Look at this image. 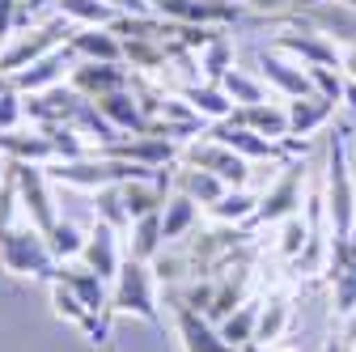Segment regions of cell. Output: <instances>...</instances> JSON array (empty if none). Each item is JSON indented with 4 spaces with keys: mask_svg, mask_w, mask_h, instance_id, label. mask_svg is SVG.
<instances>
[{
    "mask_svg": "<svg viewBox=\"0 0 356 352\" xmlns=\"http://www.w3.org/2000/svg\"><path fill=\"white\" fill-rule=\"evenodd\" d=\"M323 200H327V225H331V238H356V183H352L348 131H343V127L331 131V145H327Z\"/></svg>",
    "mask_w": 356,
    "mask_h": 352,
    "instance_id": "6da1fadb",
    "label": "cell"
},
{
    "mask_svg": "<svg viewBox=\"0 0 356 352\" xmlns=\"http://www.w3.org/2000/svg\"><path fill=\"white\" fill-rule=\"evenodd\" d=\"M0 268L22 280H51L56 276V255L47 246V234L34 230L26 216L0 230Z\"/></svg>",
    "mask_w": 356,
    "mask_h": 352,
    "instance_id": "7a4b0ae2",
    "label": "cell"
},
{
    "mask_svg": "<svg viewBox=\"0 0 356 352\" xmlns=\"http://www.w3.org/2000/svg\"><path fill=\"white\" fill-rule=\"evenodd\" d=\"M111 314H131V319H145L149 327H165L161 310H157V276H153V263L145 259H123L119 276L111 280Z\"/></svg>",
    "mask_w": 356,
    "mask_h": 352,
    "instance_id": "3957f363",
    "label": "cell"
},
{
    "mask_svg": "<svg viewBox=\"0 0 356 352\" xmlns=\"http://www.w3.org/2000/svg\"><path fill=\"white\" fill-rule=\"evenodd\" d=\"M72 30H76V26H72L68 17H60V13H51V17H42V22L17 30L5 47H0V72H5V77H17V72L30 68L34 60H42V56L68 47Z\"/></svg>",
    "mask_w": 356,
    "mask_h": 352,
    "instance_id": "277c9868",
    "label": "cell"
},
{
    "mask_svg": "<svg viewBox=\"0 0 356 352\" xmlns=\"http://www.w3.org/2000/svg\"><path fill=\"white\" fill-rule=\"evenodd\" d=\"M13 166V179H17V200L26 221L42 234H51L60 212H56V195H51V179H47V166H30V161H9Z\"/></svg>",
    "mask_w": 356,
    "mask_h": 352,
    "instance_id": "5b68a950",
    "label": "cell"
},
{
    "mask_svg": "<svg viewBox=\"0 0 356 352\" xmlns=\"http://www.w3.org/2000/svg\"><path fill=\"white\" fill-rule=\"evenodd\" d=\"M183 166H195V170L216 174L225 187H246L250 183V161L242 153H234L229 145H220L216 136H208V131L183 145Z\"/></svg>",
    "mask_w": 356,
    "mask_h": 352,
    "instance_id": "8992f818",
    "label": "cell"
},
{
    "mask_svg": "<svg viewBox=\"0 0 356 352\" xmlns=\"http://www.w3.org/2000/svg\"><path fill=\"white\" fill-rule=\"evenodd\" d=\"M149 9L183 26H234L242 17L238 0H149Z\"/></svg>",
    "mask_w": 356,
    "mask_h": 352,
    "instance_id": "52a82bcc",
    "label": "cell"
},
{
    "mask_svg": "<svg viewBox=\"0 0 356 352\" xmlns=\"http://www.w3.org/2000/svg\"><path fill=\"white\" fill-rule=\"evenodd\" d=\"M259 77L267 81V90H276L280 98H305V94H314L309 68L297 64L293 56L276 51V47H263L259 51Z\"/></svg>",
    "mask_w": 356,
    "mask_h": 352,
    "instance_id": "ba28073f",
    "label": "cell"
},
{
    "mask_svg": "<svg viewBox=\"0 0 356 352\" xmlns=\"http://www.w3.org/2000/svg\"><path fill=\"white\" fill-rule=\"evenodd\" d=\"M272 47L284 51V56H293V60L305 64V68H314V64L339 68V56H343L339 42L327 38V34H318V30H280V34L272 38Z\"/></svg>",
    "mask_w": 356,
    "mask_h": 352,
    "instance_id": "9c48e42d",
    "label": "cell"
},
{
    "mask_svg": "<svg viewBox=\"0 0 356 352\" xmlns=\"http://www.w3.org/2000/svg\"><path fill=\"white\" fill-rule=\"evenodd\" d=\"M131 81H136V72H131L127 64H94V60H76L72 72H68V85H72L81 98H89V102H98V98H106V94H115V90H127Z\"/></svg>",
    "mask_w": 356,
    "mask_h": 352,
    "instance_id": "30bf717a",
    "label": "cell"
},
{
    "mask_svg": "<svg viewBox=\"0 0 356 352\" xmlns=\"http://www.w3.org/2000/svg\"><path fill=\"white\" fill-rule=\"evenodd\" d=\"M51 280H64L98 319H111V280H102L85 259H64V263H56V276H51Z\"/></svg>",
    "mask_w": 356,
    "mask_h": 352,
    "instance_id": "8fae6325",
    "label": "cell"
},
{
    "mask_svg": "<svg viewBox=\"0 0 356 352\" xmlns=\"http://www.w3.org/2000/svg\"><path fill=\"white\" fill-rule=\"evenodd\" d=\"M174 331L183 339V352H242L238 344L220 335V327L212 319H204L200 310H191L183 301H174Z\"/></svg>",
    "mask_w": 356,
    "mask_h": 352,
    "instance_id": "7c38bea8",
    "label": "cell"
},
{
    "mask_svg": "<svg viewBox=\"0 0 356 352\" xmlns=\"http://www.w3.org/2000/svg\"><path fill=\"white\" fill-rule=\"evenodd\" d=\"M301 183H305V170H301V166H289L280 179L259 195L254 225H280L284 216L301 212Z\"/></svg>",
    "mask_w": 356,
    "mask_h": 352,
    "instance_id": "4fadbf2b",
    "label": "cell"
},
{
    "mask_svg": "<svg viewBox=\"0 0 356 352\" xmlns=\"http://www.w3.org/2000/svg\"><path fill=\"white\" fill-rule=\"evenodd\" d=\"M102 153L106 157H123V161H136L145 170H165V166H174L178 157H183L178 141H170V136H119Z\"/></svg>",
    "mask_w": 356,
    "mask_h": 352,
    "instance_id": "5bb4252c",
    "label": "cell"
},
{
    "mask_svg": "<svg viewBox=\"0 0 356 352\" xmlns=\"http://www.w3.org/2000/svg\"><path fill=\"white\" fill-rule=\"evenodd\" d=\"M47 285H51V310H56V319H68L72 327H81V331L89 335V344L102 348V344H106V323H111V319H98L64 280H47Z\"/></svg>",
    "mask_w": 356,
    "mask_h": 352,
    "instance_id": "9a60e30c",
    "label": "cell"
},
{
    "mask_svg": "<svg viewBox=\"0 0 356 352\" xmlns=\"http://www.w3.org/2000/svg\"><path fill=\"white\" fill-rule=\"evenodd\" d=\"M81 259H85L102 280H115L119 268H123V259H127V255L119 250V230L94 216V230L85 234V250H81Z\"/></svg>",
    "mask_w": 356,
    "mask_h": 352,
    "instance_id": "2e32d148",
    "label": "cell"
},
{
    "mask_svg": "<svg viewBox=\"0 0 356 352\" xmlns=\"http://www.w3.org/2000/svg\"><path fill=\"white\" fill-rule=\"evenodd\" d=\"M81 102L85 98L72 90V85H56V90H42V94H26V119L34 127H42V123H72Z\"/></svg>",
    "mask_w": 356,
    "mask_h": 352,
    "instance_id": "e0dca14e",
    "label": "cell"
},
{
    "mask_svg": "<svg viewBox=\"0 0 356 352\" xmlns=\"http://www.w3.org/2000/svg\"><path fill=\"white\" fill-rule=\"evenodd\" d=\"M72 64H76V56H72L68 47H60V51H51V56L34 60L30 68H22V72L13 77V85H17V94H42V90H56V85H68Z\"/></svg>",
    "mask_w": 356,
    "mask_h": 352,
    "instance_id": "ac0fdd59",
    "label": "cell"
},
{
    "mask_svg": "<svg viewBox=\"0 0 356 352\" xmlns=\"http://www.w3.org/2000/svg\"><path fill=\"white\" fill-rule=\"evenodd\" d=\"M68 51L94 64H123V38L111 26H76L68 38Z\"/></svg>",
    "mask_w": 356,
    "mask_h": 352,
    "instance_id": "d6986e66",
    "label": "cell"
},
{
    "mask_svg": "<svg viewBox=\"0 0 356 352\" xmlns=\"http://www.w3.org/2000/svg\"><path fill=\"white\" fill-rule=\"evenodd\" d=\"M98 111L123 131V136H153V119L145 115V106H140V98H136V90H115V94H106V98H98Z\"/></svg>",
    "mask_w": 356,
    "mask_h": 352,
    "instance_id": "ffe728a7",
    "label": "cell"
},
{
    "mask_svg": "<svg viewBox=\"0 0 356 352\" xmlns=\"http://www.w3.org/2000/svg\"><path fill=\"white\" fill-rule=\"evenodd\" d=\"M0 153L9 161H30V166H51L56 161V145L47 141L42 127H13L0 131Z\"/></svg>",
    "mask_w": 356,
    "mask_h": 352,
    "instance_id": "44dd1931",
    "label": "cell"
},
{
    "mask_svg": "<svg viewBox=\"0 0 356 352\" xmlns=\"http://www.w3.org/2000/svg\"><path fill=\"white\" fill-rule=\"evenodd\" d=\"M284 106H289V136L293 141H309L318 127H327L335 119L339 102H331L323 94H305V98H289Z\"/></svg>",
    "mask_w": 356,
    "mask_h": 352,
    "instance_id": "7402d4cb",
    "label": "cell"
},
{
    "mask_svg": "<svg viewBox=\"0 0 356 352\" xmlns=\"http://www.w3.org/2000/svg\"><path fill=\"white\" fill-rule=\"evenodd\" d=\"M229 119L250 127V131H259V136H267V141H289V106H280L272 98L254 102V106H238Z\"/></svg>",
    "mask_w": 356,
    "mask_h": 352,
    "instance_id": "603a6c76",
    "label": "cell"
},
{
    "mask_svg": "<svg viewBox=\"0 0 356 352\" xmlns=\"http://www.w3.org/2000/svg\"><path fill=\"white\" fill-rule=\"evenodd\" d=\"M200 225V204L183 191H170L165 208H161V234H165V246L170 242H183L191 230Z\"/></svg>",
    "mask_w": 356,
    "mask_h": 352,
    "instance_id": "cb8c5ba5",
    "label": "cell"
},
{
    "mask_svg": "<svg viewBox=\"0 0 356 352\" xmlns=\"http://www.w3.org/2000/svg\"><path fill=\"white\" fill-rule=\"evenodd\" d=\"M170 183L183 191V195H191L200 208H208V204H216L220 195H225L229 187L216 179V174H208V170H195V166H178L174 174H170Z\"/></svg>",
    "mask_w": 356,
    "mask_h": 352,
    "instance_id": "d4e9b609",
    "label": "cell"
},
{
    "mask_svg": "<svg viewBox=\"0 0 356 352\" xmlns=\"http://www.w3.org/2000/svg\"><path fill=\"white\" fill-rule=\"evenodd\" d=\"M165 246V234H161V212H149V216H136L127 230V255L131 259H145L153 263Z\"/></svg>",
    "mask_w": 356,
    "mask_h": 352,
    "instance_id": "484cf974",
    "label": "cell"
},
{
    "mask_svg": "<svg viewBox=\"0 0 356 352\" xmlns=\"http://www.w3.org/2000/svg\"><path fill=\"white\" fill-rule=\"evenodd\" d=\"M254 212H259V195H250L246 187H229L216 204H208V216L216 225H246L254 221Z\"/></svg>",
    "mask_w": 356,
    "mask_h": 352,
    "instance_id": "4316f807",
    "label": "cell"
},
{
    "mask_svg": "<svg viewBox=\"0 0 356 352\" xmlns=\"http://www.w3.org/2000/svg\"><path fill=\"white\" fill-rule=\"evenodd\" d=\"M51 9L72 26H115V17H123L111 0H51Z\"/></svg>",
    "mask_w": 356,
    "mask_h": 352,
    "instance_id": "83f0119b",
    "label": "cell"
},
{
    "mask_svg": "<svg viewBox=\"0 0 356 352\" xmlns=\"http://www.w3.org/2000/svg\"><path fill=\"white\" fill-rule=\"evenodd\" d=\"M293 327V301L289 297H267L263 301V310H259V331H254V344H280L284 339V331Z\"/></svg>",
    "mask_w": 356,
    "mask_h": 352,
    "instance_id": "f1b7e54d",
    "label": "cell"
},
{
    "mask_svg": "<svg viewBox=\"0 0 356 352\" xmlns=\"http://www.w3.org/2000/svg\"><path fill=\"white\" fill-rule=\"evenodd\" d=\"M183 98L204 115V123H220V119H229L238 106L229 102V94L220 90V85H212V81H200V85H187L183 90Z\"/></svg>",
    "mask_w": 356,
    "mask_h": 352,
    "instance_id": "f546056e",
    "label": "cell"
},
{
    "mask_svg": "<svg viewBox=\"0 0 356 352\" xmlns=\"http://www.w3.org/2000/svg\"><path fill=\"white\" fill-rule=\"evenodd\" d=\"M216 85L229 94V102H234V106H254V102H267V81H263V77H250V72H246V68H238V64H234L225 77H220Z\"/></svg>",
    "mask_w": 356,
    "mask_h": 352,
    "instance_id": "4dcf8cb0",
    "label": "cell"
},
{
    "mask_svg": "<svg viewBox=\"0 0 356 352\" xmlns=\"http://www.w3.org/2000/svg\"><path fill=\"white\" fill-rule=\"evenodd\" d=\"M229 68H234V38H229L225 30H216L204 47H200V72H204V81L216 85Z\"/></svg>",
    "mask_w": 356,
    "mask_h": 352,
    "instance_id": "1f68e13d",
    "label": "cell"
},
{
    "mask_svg": "<svg viewBox=\"0 0 356 352\" xmlns=\"http://www.w3.org/2000/svg\"><path fill=\"white\" fill-rule=\"evenodd\" d=\"M259 310H263V301H254V297H246L238 310L229 314V319H220L216 327H220V335H225L229 344H254V331H259Z\"/></svg>",
    "mask_w": 356,
    "mask_h": 352,
    "instance_id": "d6a6232c",
    "label": "cell"
},
{
    "mask_svg": "<svg viewBox=\"0 0 356 352\" xmlns=\"http://www.w3.org/2000/svg\"><path fill=\"white\" fill-rule=\"evenodd\" d=\"M305 242H309V221H305V212H293V216H284V221L276 225V255H280L284 263H297L301 250H305Z\"/></svg>",
    "mask_w": 356,
    "mask_h": 352,
    "instance_id": "836d02e7",
    "label": "cell"
},
{
    "mask_svg": "<svg viewBox=\"0 0 356 352\" xmlns=\"http://www.w3.org/2000/svg\"><path fill=\"white\" fill-rule=\"evenodd\" d=\"M94 216H98V221H106V225H115L119 234L131 230V216H127V208H123V191H119V187L94 191Z\"/></svg>",
    "mask_w": 356,
    "mask_h": 352,
    "instance_id": "e575fe53",
    "label": "cell"
},
{
    "mask_svg": "<svg viewBox=\"0 0 356 352\" xmlns=\"http://www.w3.org/2000/svg\"><path fill=\"white\" fill-rule=\"evenodd\" d=\"M47 246H51L56 263H64V259H81V250H85V230H76L72 221H56V230L47 234Z\"/></svg>",
    "mask_w": 356,
    "mask_h": 352,
    "instance_id": "d590c367",
    "label": "cell"
},
{
    "mask_svg": "<svg viewBox=\"0 0 356 352\" xmlns=\"http://www.w3.org/2000/svg\"><path fill=\"white\" fill-rule=\"evenodd\" d=\"M309 81H314V94L331 98V102H343V90H348V77L339 68H327V64H314L309 68Z\"/></svg>",
    "mask_w": 356,
    "mask_h": 352,
    "instance_id": "8d00e7d4",
    "label": "cell"
},
{
    "mask_svg": "<svg viewBox=\"0 0 356 352\" xmlns=\"http://www.w3.org/2000/svg\"><path fill=\"white\" fill-rule=\"evenodd\" d=\"M187 272H191V263H187V255H178V250L165 255V246H161V255L153 259V276H157L161 285H178Z\"/></svg>",
    "mask_w": 356,
    "mask_h": 352,
    "instance_id": "74e56055",
    "label": "cell"
},
{
    "mask_svg": "<svg viewBox=\"0 0 356 352\" xmlns=\"http://www.w3.org/2000/svg\"><path fill=\"white\" fill-rule=\"evenodd\" d=\"M238 5L250 13H267V17H289V13H301L309 5H323V0H238Z\"/></svg>",
    "mask_w": 356,
    "mask_h": 352,
    "instance_id": "f35d334b",
    "label": "cell"
},
{
    "mask_svg": "<svg viewBox=\"0 0 356 352\" xmlns=\"http://www.w3.org/2000/svg\"><path fill=\"white\" fill-rule=\"evenodd\" d=\"M22 119H26V94L9 90L5 98H0V131H13V127H22Z\"/></svg>",
    "mask_w": 356,
    "mask_h": 352,
    "instance_id": "ab89813d",
    "label": "cell"
},
{
    "mask_svg": "<svg viewBox=\"0 0 356 352\" xmlns=\"http://www.w3.org/2000/svg\"><path fill=\"white\" fill-rule=\"evenodd\" d=\"M17 22H22V0H0V42L13 38Z\"/></svg>",
    "mask_w": 356,
    "mask_h": 352,
    "instance_id": "60d3db41",
    "label": "cell"
},
{
    "mask_svg": "<svg viewBox=\"0 0 356 352\" xmlns=\"http://www.w3.org/2000/svg\"><path fill=\"white\" fill-rule=\"evenodd\" d=\"M339 72H343L348 81H356V42H348V47H343V56H339Z\"/></svg>",
    "mask_w": 356,
    "mask_h": 352,
    "instance_id": "b9f144b4",
    "label": "cell"
},
{
    "mask_svg": "<svg viewBox=\"0 0 356 352\" xmlns=\"http://www.w3.org/2000/svg\"><path fill=\"white\" fill-rule=\"evenodd\" d=\"M42 5H51V0H22V17H30V13L42 9Z\"/></svg>",
    "mask_w": 356,
    "mask_h": 352,
    "instance_id": "7bdbcfd3",
    "label": "cell"
},
{
    "mask_svg": "<svg viewBox=\"0 0 356 352\" xmlns=\"http://www.w3.org/2000/svg\"><path fill=\"white\" fill-rule=\"evenodd\" d=\"M9 90H17V85H13V77H5V72H0V98H5Z\"/></svg>",
    "mask_w": 356,
    "mask_h": 352,
    "instance_id": "ee69618b",
    "label": "cell"
},
{
    "mask_svg": "<svg viewBox=\"0 0 356 352\" xmlns=\"http://www.w3.org/2000/svg\"><path fill=\"white\" fill-rule=\"evenodd\" d=\"M267 352H297V348H293L289 339H280V344H267Z\"/></svg>",
    "mask_w": 356,
    "mask_h": 352,
    "instance_id": "f6af8a7d",
    "label": "cell"
},
{
    "mask_svg": "<svg viewBox=\"0 0 356 352\" xmlns=\"http://www.w3.org/2000/svg\"><path fill=\"white\" fill-rule=\"evenodd\" d=\"M323 352H343V348H339V339H327V348H323Z\"/></svg>",
    "mask_w": 356,
    "mask_h": 352,
    "instance_id": "bcb514c9",
    "label": "cell"
},
{
    "mask_svg": "<svg viewBox=\"0 0 356 352\" xmlns=\"http://www.w3.org/2000/svg\"><path fill=\"white\" fill-rule=\"evenodd\" d=\"M339 5H348V9H356V0H339Z\"/></svg>",
    "mask_w": 356,
    "mask_h": 352,
    "instance_id": "7dc6e473",
    "label": "cell"
}]
</instances>
